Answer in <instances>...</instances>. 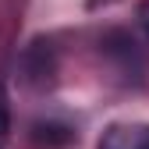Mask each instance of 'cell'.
<instances>
[{
	"label": "cell",
	"mask_w": 149,
	"mask_h": 149,
	"mask_svg": "<svg viewBox=\"0 0 149 149\" xmlns=\"http://www.w3.org/2000/svg\"><path fill=\"white\" fill-rule=\"evenodd\" d=\"M22 71H25V82L50 85L53 82V71H57V61H53L50 43H32L29 53H25V61H22Z\"/></svg>",
	"instance_id": "1"
},
{
	"label": "cell",
	"mask_w": 149,
	"mask_h": 149,
	"mask_svg": "<svg viewBox=\"0 0 149 149\" xmlns=\"http://www.w3.org/2000/svg\"><path fill=\"white\" fill-rule=\"evenodd\" d=\"M142 132H146V124H114V128L103 132L100 149H139Z\"/></svg>",
	"instance_id": "2"
},
{
	"label": "cell",
	"mask_w": 149,
	"mask_h": 149,
	"mask_svg": "<svg viewBox=\"0 0 149 149\" xmlns=\"http://www.w3.org/2000/svg\"><path fill=\"white\" fill-rule=\"evenodd\" d=\"M32 139L43 149H64L74 135H71V128H64L57 121H39V124H32Z\"/></svg>",
	"instance_id": "3"
},
{
	"label": "cell",
	"mask_w": 149,
	"mask_h": 149,
	"mask_svg": "<svg viewBox=\"0 0 149 149\" xmlns=\"http://www.w3.org/2000/svg\"><path fill=\"white\" fill-rule=\"evenodd\" d=\"M7 139H11V107H7L4 89H0V149L7 146Z\"/></svg>",
	"instance_id": "4"
},
{
	"label": "cell",
	"mask_w": 149,
	"mask_h": 149,
	"mask_svg": "<svg viewBox=\"0 0 149 149\" xmlns=\"http://www.w3.org/2000/svg\"><path fill=\"white\" fill-rule=\"evenodd\" d=\"M135 14H139V29L146 32V39H149V0H142V4H139V11H135Z\"/></svg>",
	"instance_id": "5"
},
{
	"label": "cell",
	"mask_w": 149,
	"mask_h": 149,
	"mask_svg": "<svg viewBox=\"0 0 149 149\" xmlns=\"http://www.w3.org/2000/svg\"><path fill=\"white\" fill-rule=\"evenodd\" d=\"M139 149H149V124H146V132H142V146Z\"/></svg>",
	"instance_id": "6"
}]
</instances>
